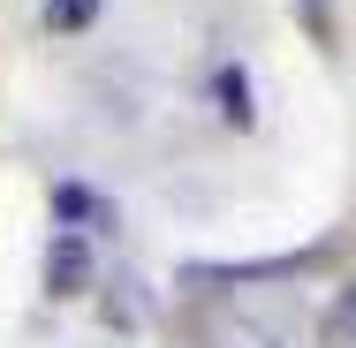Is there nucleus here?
Here are the masks:
<instances>
[{
  "mask_svg": "<svg viewBox=\"0 0 356 348\" xmlns=\"http://www.w3.org/2000/svg\"><path fill=\"white\" fill-rule=\"evenodd\" d=\"M91 273V250H83V235H61L54 242V258H46V295H76Z\"/></svg>",
  "mask_w": 356,
  "mask_h": 348,
  "instance_id": "f257e3e1",
  "label": "nucleus"
},
{
  "mask_svg": "<svg viewBox=\"0 0 356 348\" xmlns=\"http://www.w3.org/2000/svg\"><path fill=\"white\" fill-rule=\"evenodd\" d=\"M220 114H227V122H235V129H250V114H258V106H250V83H243V69H220Z\"/></svg>",
  "mask_w": 356,
  "mask_h": 348,
  "instance_id": "7ed1b4c3",
  "label": "nucleus"
},
{
  "mask_svg": "<svg viewBox=\"0 0 356 348\" xmlns=\"http://www.w3.org/2000/svg\"><path fill=\"white\" fill-rule=\"evenodd\" d=\"M91 15H99V0H46V15H38V23H46V31H83Z\"/></svg>",
  "mask_w": 356,
  "mask_h": 348,
  "instance_id": "20e7f679",
  "label": "nucleus"
},
{
  "mask_svg": "<svg viewBox=\"0 0 356 348\" xmlns=\"http://www.w3.org/2000/svg\"><path fill=\"white\" fill-rule=\"evenodd\" d=\"M334 333H341V341H356V288L341 295V310H334Z\"/></svg>",
  "mask_w": 356,
  "mask_h": 348,
  "instance_id": "39448f33",
  "label": "nucleus"
},
{
  "mask_svg": "<svg viewBox=\"0 0 356 348\" xmlns=\"http://www.w3.org/2000/svg\"><path fill=\"white\" fill-rule=\"evenodd\" d=\"M54 212H61V227H69V219H83V227H106V197H91L83 182H61V190H54Z\"/></svg>",
  "mask_w": 356,
  "mask_h": 348,
  "instance_id": "f03ea898",
  "label": "nucleus"
}]
</instances>
